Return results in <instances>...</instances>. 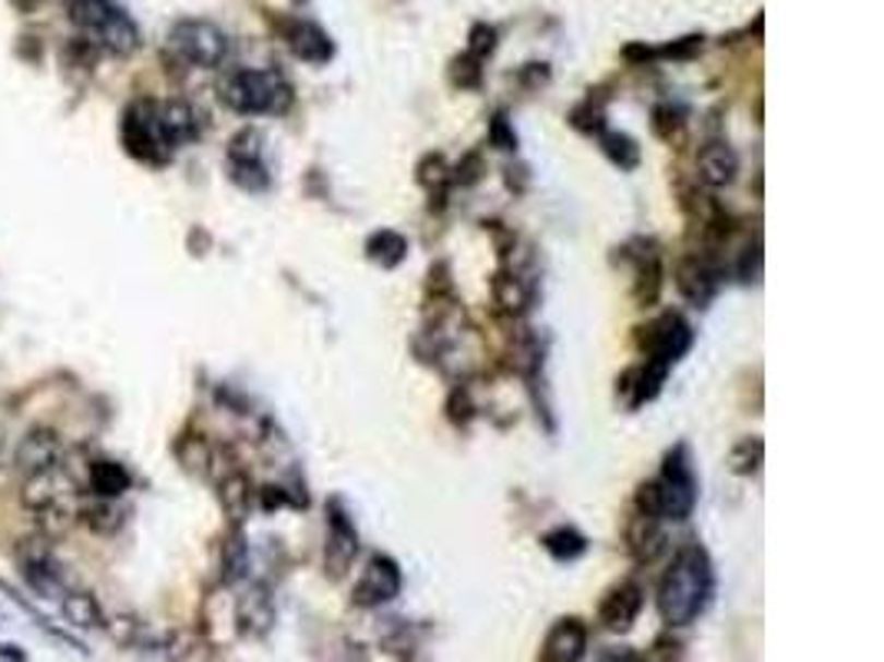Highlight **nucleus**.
Here are the masks:
<instances>
[{"label":"nucleus","mask_w":884,"mask_h":662,"mask_svg":"<svg viewBox=\"0 0 884 662\" xmlns=\"http://www.w3.org/2000/svg\"><path fill=\"white\" fill-rule=\"evenodd\" d=\"M543 546L557 556V559H573L586 550V540L573 530V527H560L553 533L543 537Z\"/></svg>","instance_id":"26"},{"label":"nucleus","mask_w":884,"mask_h":662,"mask_svg":"<svg viewBox=\"0 0 884 662\" xmlns=\"http://www.w3.org/2000/svg\"><path fill=\"white\" fill-rule=\"evenodd\" d=\"M713 593H716V574H713L709 553L700 543L682 546L659 583L656 603H659L662 623L666 626L696 623L706 613Z\"/></svg>","instance_id":"1"},{"label":"nucleus","mask_w":884,"mask_h":662,"mask_svg":"<svg viewBox=\"0 0 884 662\" xmlns=\"http://www.w3.org/2000/svg\"><path fill=\"white\" fill-rule=\"evenodd\" d=\"M676 281H679V292L690 299L693 305H706V302H713V296L719 289V272L706 258L693 255V258H685L679 265Z\"/></svg>","instance_id":"13"},{"label":"nucleus","mask_w":884,"mask_h":662,"mask_svg":"<svg viewBox=\"0 0 884 662\" xmlns=\"http://www.w3.org/2000/svg\"><path fill=\"white\" fill-rule=\"evenodd\" d=\"M229 176H232V182L249 189V193H259V189L268 185V172L262 163H229Z\"/></svg>","instance_id":"28"},{"label":"nucleus","mask_w":884,"mask_h":662,"mask_svg":"<svg viewBox=\"0 0 884 662\" xmlns=\"http://www.w3.org/2000/svg\"><path fill=\"white\" fill-rule=\"evenodd\" d=\"M600 143H604V149H607L623 169H633V166H636L640 149H636V143H633L630 136H623V133H604Z\"/></svg>","instance_id":"29"},{"label":"nucleus","mask_w":884,"mask_h":662,"mask_svg":"<svg viewBox=\"0 0 884 662\" xmlns=\"http://www.w3.org/2000/svg\"><path fill=\"white\" fill-rule=\"evenodd\" d=\"M700 484L690 464V450L682 444L666 454L662 474L640 488V510L649 520H685L696 507Z\"/></svg>","instance_id":"2"},{"label":"nucleus","mask_w":884,"mask_h":662,"mask_svg":"<svg viewBox=\"0 0 884 662\" xmlns=\"http://www.w3.org/2000/svg\"><path fill=\"white\" fill-rule=\"evenodd\" d=\"M37 523L44 527V537H47V540H57V537H63V530L70 527V514H67L60 504H53V507H47V510H37Z\"/></svg>","instance_id":"30"},{"label":"nucleus","mask_w":884,"mask_h":662,"mask_svg":"<svg viewBox=\"0 0 884 662\" xmlns=\"http://www.w3.org/2000/svg\"><path fill=\"white\" fill-rule=\"evenodd\" d=\"M80 520L93 530V533H117L120 527H123V514H120V507L114 504V501H107V497H93L89 504H83V510H80Z\"/></svg>","instance_id":"21"},{"label":"nucleus","mask_w":884,"mask_h":662,"mask_svg":"<svg viewBox=\"0 0 884 662\" xmlns=\"http://www.w3.org/2000/svg\"><path fill=\"white\" fill-rule=\"evenodd\" d=\"M236 619H239V629L246 636H265L275 623V610H272V600L262 587H252L242 600H239V610H236Z\"/></svg>","instance_id":"17"},{"label":"nucleus","mask_w":884,"mask_h":662,"mask_svg":"<svg viewBox=\"0 0 884 662\" xmlns=\"http://www.w3.org/2000/svg\"><path fill=\"white\" fill-rule=\"evenodd\" d=\"M739 172V156L726 146V143H709L700 153V179L713 189L729 185Z\"/></svg>","instance_id":"18"},{"label":"nucleus","mask_w":884,"mask_h":662,"mask_svg":"<svg viewBox=\"0 0 884 662\" xmlns=\"http://www.w3.org/2000/svg\"><path fill=\"white\" fill-rule=\"evenodd\" d=\"M405 252H408V242L398 236V232H378V236H371V242H368V255L374 258V262H381L384 268H391V265H398L402 258H405Z\"/></svg>","instance_id":"25"},{"label":"nucleus","mask_w":884,"mask_h":662,"mask_svg":"<svg viewBox=\"0 0 884 662\" xmlns=\"http://www.w3.org/2000/svg\"><path fill=\"white\" fill-rule=\"evenodd\" d=\"M494 296H498V305H504L507 312H527L530 309V289L524 286V278L517 275H498L494 278Z\"/></svg>","instance_id":"24"},{"label":"nucleus","mask_w":884,"mask_h":662,"mask_svg":"<svg viewBox=\"0 0 884 662\" xmlns=\"http://www.w3.org/2000/svg\"><path fill=\"white\" fill-rule=\"evenodd\" d=\"M494 143H498L501 149H514V146H517V136H511V133L504 130V113L494 120Z\"/></svg>","instance_id":"33"},{"label":"nucleus","mask_w":884,"mask_h":662,"mask_svg":"<svg viewBox=\"0 0 884 662\" xmlns=\"http://www.w3.org/2000/svg\"><path fill=\"white\" fill-rule=\"evenodd\" d=\"M285 40H288L291 53L299 60H306V63H328L335 57L332 37L312 21H291L285 27Z\"/></svg>","instance_id":"12"},{"label":"nucleus","mask_w":884,"mask_h":662,"mask_svg":"<svg viewBox=\"0 0 884 662\" xmlns=\"http://www.w3.org/2000/svg\"><path fill=\"white\" fill-rule=\"evenodd\" d=\"M249 570V546L242 533H229L223 543V583H239Z\"/></svg>","instance_id":"23"},{"label":"nucleus","mask_w":884,"mask_h":662,"mask_svg":"<svg viewBox=\"0 0 884 662\" xmlns=\"http://www.w3.org/2000/svg\"><path fill=\"white\" fill-rule=\"evenodd\" d=\"M93 44L100 47V50H107V53H114V57H133V53L140 50V44H143V34H140L136 21L120 8V11L107 21V27L93 37Z\"/></svg>","instance_id":"15"},{"label":"nucleus","mask_w":884,"mask_h":662,"mask_svg":"<svg viewBox=\"0 0 884 662\" xmlns=\"http://www.w3.org/2000/svg\"><path fill=\"white\" fill-rule=\"evenodd\" d=\"M133 478L130 470L120 464V460H110V457H96L86 470V488L93 497H107V501H117L130 491Z\"/></svg>","instance_id":"14"},{"label":"nucleus","mask_w":884,"mask_h":662,"mask_svg":"<svg viewBox=\"0 0 884 662\" xmlns=\"http://www.w3.org/2000/svg\"><path fill=\"white\" fill-rule=\"evenodd\" d=\"M219 504L232 520H242L252 504V484L246 474H229L219 481Z\"/></svg>","instance_id":"22"},{"label":"nucleus","mask_w":884,"mask_h":662,"mask_svg":"<svg viewBox=\"0 0 884 662\" xmlns=\"http://www.w3.org/2000/svg\"><path fill=\"white\" fill-rule=\"evenodd\" d=\"M480 60L477 57H461V60H454V80L461 83V86H477L480 83V67H477Z\"/></svg>","instance_id":"32"},{"label":"nucleus","mask_w":884,"mask_h":662,"mask_svg":"<svg viewBox=\"0 0 884 662\" xmlns=\"http://www.w3.org/2000/svg\"><path fill=\"white\" fill-rule=\"evenodd\" d=\"M60 610H63L67 623L76 626V629H100L104 619H107L100 600H96L93 593H86V590H67L63 600H60Z\"/></svg>","instance_id":"20"},{"label":"nucleus","mask_w":884,"mask_h":662,"mask_svg":"<svg viewBox=\"0 0 884 662\" xmlns=\"http://www.w3.org/2000/svg\"><path fill=\"white\" fill-rule=\"evenodd\" d=\"M63 488H67V481H63V474H60V467L40 470V474L24 478V484H21V504H24L27 510H34V514H37V510H47V507L60 504Z\"/></svg>","instance_id":"16"},{"label":"nucleus","mask_w":884,"mask_h":662,"mask_svg":"<svg viewBox=\"0 0 884 662\" xmlns=\"http://www.w3.org/2000/svg\"><path fill=\"white\" fill-rule=\"evenodd\" d=\"M643 610V590L636 583H617L600 603V626L610 633H630Z\"/></svg>","instance_id":"10"},{"label":"nucleus","mask_w":884,"mask_h":662,"mask_svg":"<svg viewBox=\"0 0 884 662\" xmlns=\"http://www.w3.org/2000/svg\"><path fill=\"white\" fill-rule=\"evenodd\" d=\"M402 593V570L398 563L391 556H374L365 570H361V580L355 583V603L358 606H381L387 600H395Z\"/></svg>","instance_id":"7"},{"label":"nucleus","mask_w":884,"mask_h":662,"mask_svg":"<svg viewBox=\"0 0 884 662\" xmlns=\"http://www.w3.org/2000/svg\"><path fill=\"white\" fill-rule=\"evenodd\" d=\"M358 553V530L348 520L345 507L338 501H332L328 507V546H325V574H332L335 580L348 574V566Z\"/></svg>","instance_id":"8"},{"label":"nucleus","mask_w":884,"mask_h":662,"mask_svg":"<svg viewBox=\"0 0 884 662\" xmlns=\"http://www.w3.org/2000/svg\"><path fill=\"white\" fill-rule=\"evenodd\" d=\"M123 143L133 156L146 159V163H166L172 146L166 143L159 123H156V104L153 100H140L127 110L123 117Z\"/></svg>","instance_id":"5"},{"label":"nucleus","mask_w":884,"mask_h":662,"mask_svg":"<svg viewBox=\"0 0 884 662\" xmlns=\"http://www.w3.org/2000/svg\"><path fill=\"white\" fill-rule=\"evenodd\" d=\"M60 460H63V437H60V431L44 428V424L31 428L14 447V467L24 478L40 474V470H53V467H60Z\"/></svg>","instance_id":"6"},{"label":"nucleus","mask_w":884,"mask_h":662,"mask_svg":"<svg viewBox=\"0 0 884 662\" xmlns=\"http://www.w3.org/2000/svg\"><path fill=\"white\" fill-rule=\"evenodd\" d=\"M4 481H8V470H4V464H0V488H4Z\"/></svg>","instance_id":"34"},{"label":"nucleus","mask_w":884,"mask_h":662,"mask_svg":"<svg viewBox=\"0 0 884 662\" xmlns=\"http://www.w3.org/2000/svg\"><path fill=\"white\" fill-rule=\"evenodd\" d=\"M229 163H262L259 130H242L229 140Z\"/></svg>","instance_id":"27"},{"label":"nucleus","mask_w":884,"mask_h":662,"mask_svg":"<svg viewBox=\"0 0 884 662\" xmlns=\"http://www.w3.org/2000/svg\"><path fill=\"white\" fill-rule=\"evenodd\" d=\"M498 47V31L490 27V24H474V31H470V47H467V53L470 57H477V60H483L490 50Z\"/></svg>","instance_id":"31"},{"label":"nucleus","mask_w":884,"mask_h":662,"mask_svg":"<svg viewBox=\"0 0 884 662\" xmlns=\"http://www.w3.org/2000/svg\"><path fill=\"white\" fill-rule=\"evenodd\" d=\"M586 655V623L576 616L557 619L540 646V662H583Z\"/></svg>","instance_id":"9"},{"label":"nucleus","mask_w":884,"mask_h":662,"mask_svg":"<svg viewBox=\"0 0 884 662\" xmlns=\"http://www.w3.org/2000/svg\"><path fill=\"white\" fill-rule=\"evenodd\" d=\"M219 100L242 117H262V113H285L291 107V86L288 80L272 70H232L219 83Z\"/></svg>","instance_id":"3"},{"label":"nucleus","mask_w":884,"mask_h":662,"mask_svg":"<svg viewBox=\"0 0 884 662\" xmlns=\"http://www.w3.org/2000/svg\"><path fill=\"white\" fill-rule=\"evenodd\" d=\"M156 123L172 149L200 136V113H195L189 100H179V97L156 104Z\"/></svg>","instance_id":"11"},{"label":"nucleus","mask_w":884,"mask_h":662,"mask_svg":"<svg viewBox=\"0 0 884 662\" xmlns=\"http://www.w3.org/2000/svg\"><path fill=\"white\" fill-rule=\"evenodd\" d=\"M169 47L172 53L189 63V67H200V70H216L226 63L229 57V34L223 27H216L213 21H203V17H186V21H176L172 31H169Z\"/></svg>","instance_id":"4"},{"label":"nucleus","mask_w":884,"mask_h":662,"mask_svg":"<svg viewBox=\"0 0 884 662\" xmlns=\"http://www.w3.org/2000/svg\"><path fill=\"white\" fill-rule=\"evenodd\" d=\"M120 11V4L114 0H67V17L73 21V27H80L86 37H96L107 21Z\"/></svg>","instance_id":"19"}]
</instances>
